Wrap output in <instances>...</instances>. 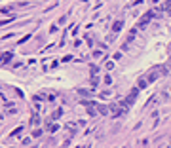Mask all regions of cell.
Listing matches in <instances>:
<instances>
[{
	"mask_svg": "<svg viewBox=\"0 0 171 148\" xmlns=\"http://www.w3.org/2000/svg\"><path fill=\"white\" fill-rule=\"evenodd\" d=\"M135 97H137V89H133V91H131V93L126 97V101H124L122 104H124V106H131V104L135 103Z\"/></svg>",
	"mask_w": 171,
	"mask_h": 148,
	"instance_id": "6da1fadb",
	"label": "cell"
},
{
	"mask_svg": "<svg viewBox=\"0 0 171 148\" xmlns=\"http://www.w3.org/2000/svg\"><path fill=\"white\" fill-rule=\"evenodd\" d=\"M160 97H162V101H171V85H166L160 91Z\"/></svg>",
	"mask_w": 171,
	"mask_h": 148,
	"instance_id": "7a4b0ae2",
	"label": "cell"
},
{
	"mask_svg": "<svg viewBox=\"0 0 171 148\" xmlns=\"http://www.w3.org/2000/svg\"><path fill=\"white\" fill-rule=\"evenodd\" d=\"M97 112L103 114V116H107V114L110 112V106H107V104H97Z\"/></svg>",
	"mask_w": 171,
	"mask_h": 148,
	"instance_id": "3957f363",
	"label": "cell"
},
{
	"mask_svg": "<svg viewBox=\"0 0 171 148\" xmlns=\"http://www.w3.org/2000/svg\"><path fill=\"white\" fill-rule=\"evenodd\" d=\"M158 76H160V68H152V72L148 74V82L158 80Z\"/></svg>",
	"mask_w": 171,
	"mask_h": 148,
	"instance_id": "277c9868",
	"label": "cell"
},
{
	"mask_svg": "<svg viewBox=\"0 0 171 148\" xmlns=\"http://www.w3.org/2000/svg\"><path fill=\"white\" fill-rule=\"evenodd\" d=\"M150 17H152V14H148L146 17H143L141 19V23H139V29H144L146 25H148V21H150Z\"/></svg>",
	"mask_w": 171,
	"mask_h": 148,
	"instance_id": "5b68a950",
	"label": "cell"
},
{
	"mask_svg": "<svg viewBox=\"0 0 171 148\" xmlns=\"http://www.w3.org/2000/svg\"><path fill=\"white\" fill-rule=\"evenodd\" d=\"M122 27H124V21H116V23L112 25V32H114V34H116V32H120Z\"/></svg>",
	"mask_w": 171,
	"mask_h": 148,
	"instance_id": "8992f818",
	"label": "cell"
},
{
	"mask_svg": "<svg viewBox=\"0 0 171 148\" xmlns=\"http://www.w3.org/2000/svg\"><path fill=\"white\" fill-rule=\"evenodd\" d=\"M148 84H150V82H148V78H139V82H137V85H139L141 89H144V87H146Z\"/></svg>",
	"mask_w": 171,
	"mask_h": 148,
	"instance_id": "52a82bcc",
	"label": "cell"
},
{
	"mask_svg": "<svg viewBox=\"0 0 171 148\" xmlns=\"http://www.w3.org/2000/svg\"><path fill=\"white\" fill-rule=\"evenodd\" d=\"M10 61H12V53H10V51H4V53H2V65L10 63Z\"/></svg>",
	"mask_w": 171,
	"mask_h": 148,
	"instance_id": "ba28073f",
	"label": "cell"
},
{
	"mask_svg": "<svg viewBox=\"0 0 171 148\" xmlns=\"http://www.w3.org/2000/svg\"><path fill=\"white\" fill-rule=\"evenodd\" d=\"M59 116H61V108H59V110H55V114H53V116H51V118H53V120H57Z\"/></svg>",
	"mask_w": 171,
	"mask_h": 148,
	"instance_id": "9c48e42d",
	"label": "cell"
},
{
	"mask_svg": "<svg viewBox=\"0 0 171 148\" xmlns=\"http://www.w3.org/2000/svg\"><path fill=\"white\" fill-rule=\"evenodd\" d=\"M40 135H42L40 129H34V131H32V137H40Z\"/></svg>",
	"mask_w": 171,
	"mask_h": 148,
	"instance_id": "30bf717a",
	"label": "cell"
},
{
	"mask_svg": "<svg viewBox=\"0 0 171 148\" xmlns=\"http://www.w3.org/2000/svg\"><path fill=\"white\" fill-rule=\"evenodd\" d=\"M38 121H40V118H38V116H34V118H32V121H31V123H32V125H36Z\"/></svg>",
	"mask_w": 171,
	"mask_h": 148,
	"instance_id": "8fae6325",
	"label": "cell"
},
{
	"mask_svg": "<svg viewBox=\"0 0 171 148\" xmlns=\"http://www.w3.org/2000/svg\"><path fill=\"white\" fill-rule=\"evenodd\" d=\"M105 84H112V78H110V76H105Z\"/></svg>",
	"mask_w": 171,
	"mask_h": 148,
	"instance_id": "7c38bea8",
	"label": "cell"
},
{
	"mask_svg": "<svg viewBox=\"0 0 171 148\" xmlns=\"http://www.w3.org/2000/svg\"><path fill=\"white\" fill-rule=\"evenodd\" d=\"M108 95H110V91H103V93H101V97H103V99H107Z\"/></svg>",
	"mask_w": 171,
	"mask_h": 148,
	"instance_id": "4fadbf2b",
	"label": "cell"
},
{
	"mask_svg": "<svg viewBox=\"0 0 171 148\" xmlns=\"http://www.w3.org/2000/svg\"><path fill=\"white\" fill-rule=\"evenodd\" d=\"M162 148H171V146H169V144H166V146H162Z\"/></svg>",
	"mask_w": 171,
	"mask_h": 148,
	"instance_id": "5bb4252c",
	"label": "cell"
},
{
	"mask_svg": "<svg viewBox=\"0 0 171 148\" xmlns=\"http://www.w3.org/2000/svg\"><path fill=\"white\" fill-rule=\"evenodd\" d=\"M32 148H36V146H32Z\"/></svg>",
	"mask_w": 171,
	"mask_h": 148,
	"instance_id": "9a60e30c",
	"label": "cell"
}]
</instances>
